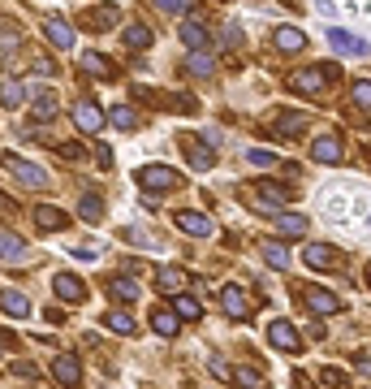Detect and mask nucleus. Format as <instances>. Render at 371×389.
I'll use <instances>...</instances> for the list:
<instances>
[{"label": "nucleus", "instance_id": "1", "mask_svg": "<svg viewBox=\"0 0 371 389\" xmlns=\"http://www.w3.org/2000/svg\"><path fill=\"white\" fill-rule=\"evenodd\" d=\"M242 194H246V203L255 208V212H281V208L294 199L298 190H289L281 182H255V186H246Z\"/></svg>", "mask_w": 371, "mask_h": 389}, {"label": "nucleus", "instance_id": "2", "mask_svg": "<svg viewBox=\"0 0 371 389\" xmlns=\"http://www.w3.org/2000/svg\"><path fill=\"white\" fill-rule=\"evenodd\" d=\"M134 182H138L142 190H151V194L182 190V177H177V169H169V165H142V169L134 173Z\"/></svg>", "mask_w": 371, "mask_h": 389}, {"label": "nucleus", "instance_id": "3", "mask_svg": "<svg viewBox=\"0 0 371 389\" xmlns=\"http://www.w3.org/2000/svg\"><path fill=\"white\" fill-rule=\"evenodd\" d=\"M302 259H306V268L328 272V268H337V264H341V251H337V247H328V242H311V247L302 251Z\"/></svg>", "mask_w": 371, "mask_h": 389}, {"label": "nucleus", "instance_id": "4", "mask_svg": "<svg viewBox=\"0 0 371 389\" xmlns=\"http://www.w3.org/2000/svg\"><path fill=\"white\" fill-rule=\"evenodd\" d=\"M268 342L277 346V350H285V355H298L302 350V337L294 333V324H289V320H272L268 324Z\"/></svg>", "mask_w": 371, "mask_h": 389}, {"label": "nucleus", "instance_id": "5", "mask_svg": "<svg viewBox=\"0 0 371 389\" xmlns=\"http://www.w3.org/2000/svg\"><path fill=\"white\" fill-rule=\"evenodd\" d=\"M306 121H311V117H306V112H298V108H285V112H277V117H272V134H277V139H294V134H302V130H306Z\"/></svg>", "mask_w": 371, "mask_h": 389}, {"label": "nucleus", "instance_id": "6", "mask_svg": "<svg viewBox=\"0 0 371 389\" xmlns=\"http://www.w3.org/2000/svg\"><path fill=\"white\" fill-rule=\"evenodd\" d=\"M0 165H5L9 173H18V177H22L26 186H43V182H47V173H43L39 165H30V160H22V156H13V152H5V156H0Z\"/></svg>", "mask_w": 371, "mask_h": 389}, {"label": "nucleus", "instance_id": "7", "mask_svg": "<svg viewBox=\"0 0 371 389\" xmlns=\"http://www.w3.org/2000/svg\"><path fill=\"white\" fill-rule=\"evenodd\" d=\"M302 299H306V307H311V316H337V312L346 307L341 299L332 295V290H315V286L302 290Z\"/></svg>", "mask_w": 371, "mask_h": 389}, {"label": "nucleus", "instance_id": "8", "mask_svg": "<svg viewBox=\"0 0 371 389\" xmlns=\"http://www.w3.org/2000/svg\"><path fill=\"white\" fill-rule=\"evenodd\" d=\"M74 121H78V130H83V134H100L104 112H100V104H95V100H78V104H74Z\"/></svg>", "mask_w": 371, "mask_h": 389}, {"label": "nucleus", "instance_id": "9", "mask_svg": "<svg viewBox=\"0 0 371 389\" xmlns=\"http://www.w3.org/2000/svg\"><path fill=\"white\" fill-rule=\"evenodd\" d=\"M220 303H224V312H229L233 320H246L251 316V299H246V290H242V286H224L220 290Z\"/></svg>", "mask_w": 371, "mask_h": 389}, {"label": "nucleus", "instance_id": "10", "mask_svg": "<svg viewBox=\"0 0 371 389\" xmlns=\"http://www.w3.org/2000/svg\"><path fill=\"white\" fill-rule=\"evenodd\" d=\"M43 30H47V39H52L61 52H74V26L65 18H43Z\"/></svg>", "mask_w": 371, "mask_h": 389}, {"label": "nucleus", "instance_id": "11", "mask_svg": "<svg viewBox=\"0 0 371 389\" xmlns=\"http://www.w3.org/2000/svg\"><path fill=\"white\" fill-rule=\"evenodd\" d=\"M52 377L65 385V389H78V381H83V368H78L74 355H56V363H52Z\"/></svg>", "mask_w": 371, "mask_h": 389}, {"label": "nucleus", "instance_id": "12", "mask_svg": "<svg viewBox=\"0 0 371 389\" xmlns=\"http://www.w3.org/2000/svg\"><path fill=\"white\" fill-rule=\"evenodd\" d=\"M52 290H56V295L65 299V303H78V299L87 295L83 277H74V272H56V277H52Z\"/></svg>", "mask_w": 371, "mask_h": 389}, {"label": "nucleus", "instance_id": "13", "mask_svg": "<svg viewBox=\"0 0 371 389\" xmlns=\"http://www.w3.org/2000/svg\"><path fill=\"white\" fill-rule=\"evenodd\" d=\"M311 156L319 160V165H337V160H341V139H337V134H319Z\"/></svg>", "mask_w": 371, "mask_h": 389}, {"label": "nucleus", "instance_id": "14", "mask_svg": "<svg viewBox=\"0 0 371 389\" xmlns=\"http://www.w3.org/2000/svg\"><path fill=\"white\" fill-rule=\"evenodd\" d=\"M182 148H186V160H190V169H212V152L203 148V143L195 139V134H182Z\"/></svg>", "mask_w": 371, "mask_h": 389}, {"label": "nucleus", "instance_id": "15", "mask_svg": "<svg viewBox=\"0 0 371 389\" xmlns=\"http://www.w3.org/2000/svg\"><path fill=\"white\" fill-rule=\"evenodd\" d=\"M328 39H332V48L337 52H350V57H367L371 48H367V39H359V35H346V30H328Z\"/></svg>", "mask_w": 371, "mask_h": 389}, {"label": "nucleus", "instance_id": "16", "mask_svg": "<svg viewBox=\"0 0 371 389\" xmlns=\"http://www.w3.org/2000/svg\"><path fill=\"white\" fill-rule=\"evenodd\" d=\"M177 35H182V43L190 48V52H199V48H212V35H207L199 22H182V26H177Z\"/></svg>", "mask_w": 371, "mask_h": 389}, {"label": "nucleus", "instance_id": "17", "mask_svg": "<svg viewBox=\"0 0 371 389\" xmlns=\"http://www.w3.org/2000/svg\"><path fill=\"white\" fill-rule=\"evenodd\" d=\"M177 230L190 234V238H203V234H212V221L203 212H177Z\"/></svg>", "mask_w": 371, "mask_h": 389}, {"label": "nucleus", "instance_id": "18", "mask_svg": "<svg viewBox=\"0 0 371 389\" xmlns=\"http://www.w3.org/2000/svg\"><path fill=\"white\" fill-rule=\"evenodd\" d=\"M289 87H294L298 95H315L319 87H324V74L319 70H298V74H289Z\"/></svg>", "mask_w": 371, "mask_h": 389}, {"label": "nucleus", "instance_id": "19", "mask_svg": "<svg viewBox=\"0 0 371 389\" xmlns=\"http://www.w3.org/2000/svg\"><path fill=\"white\" fill-rule=\"evenodd\" d=\"M272 43H277V52H302V48H306V35H302V30H294V26H277Z\"/></svg>", "mask_w": 371, "mask_h": 389}, {"label": "nucleus", "instance_id": "20", "mask_svg": "<svg viewBox=\"0 0 371 389\" xmlns=\"http://www.w3.org/2000/svg\"><path fill=\"white\" fill-rule=\"evenodd\" d=\"M182 70L195 74V78H212V74H216V61L207 57V48H199V52H190V57L182 61Z\"/></svg>", "mask_w": 371, "mask_h": 389}, {"label": "nucleus", "instance_id": "21", "mask_svg": "<svg viewBox=\"0 0 371 389\" xmlns=\"http://www.w3.org/2000/svg\"><path fill=\"white\" fill-rule=\"evenodd\" d=\"M156 286H160V295H182L186 272H182V268H173V264H165V268L156 272Z\"/></svg>", "mask_w": 371, "mask_h": 389}, {"label": "nucleus", "instance_id": "22", "mask_svg": "<svg viewBox=\"0 0 371 389\" xmlns=\"http://www.w3.org/2000/svg\"><path fill=\"white\" fill-rule=\"evenodd\" d=\"M35 225H39V230H65V225H70V217L65 212H61V208H47V203H39L35 208Z\"/></svg>", "mask_w": 371, "mask_h": 389}, {"label": "nucleus", "instance_id": "23", "mask_svg": "<svg viewBox=\"0 0 371 389\" xmlns=\"http://www.w3.org/2000/svg\"><path fill=\"white\" fill-rule=\"evenodd\" d=\"M22 255H26V242H22L18 234L0 230V259H9V264H22Z\"/></svg>", "mask_w": 371, "mask_h": 389}, {"label": "nucleus", "instance_id": "24", "mask_svg": "<svg viewBox=\"0 0 371 389\" xmlns=\"http://www.w3.org/2000/svg\"><path fill=\"white\" fill-rule=\"evenodd\" d=\"M117 18H121V13L112 9V5H100V9H87V13H83V26H87V30H104V26H112Z\"/></svg>", "mask_w": 371, "mask_h": 389}, {"label": "nucleus", "instance_id": "25", "mask_svg": "<svg viewBox=\"0 0 371 389\" xmlns=\"http://www.w3.org/2000/svg\"><path fill=\"white\" fill-rule=\"evenodd\" d=\"M277 234L281 238H302L306 234V217H298V212H277Z\"/></svg>", "mask_w": 371, "mask_h": 389}, {"label": "nucleus", "instance_id": "26", "mask_svg": "<svg viewBox=\"0 0 371 389\" xmlns=\"http://www.w3.org/2000/svg\"><path fill=\"white\" fill-rule=\"evenodd\" d=\"M108 295L117 299V303H134L142 290H138V281H130V277H112V281H108Z\"/></svg>", "mask_w": 371, "mask_h": 389}, {"label": "nucleus", "instance_id": "27", "mask_svg": "<svg viewBox=\"0 0 371 389\" xmlns=\"http://www.w3.org/2000/svg\"><path fill=\"white\" fill-rule=\"evenodd\" d=\"M0 307H5L9 316H30V299L22 290H5V295H0Z\"/></svg>", "mask_w": 371, "mask_h": 389}, {"label": "nucleus", "instance_id": "28", "mask_svg": "<svg viewBox=\"0 0 371 389\" xmlns=\"http://www.w3.org/2000/svg\"><path fill=\"white\" fill-rule=\"evenodd\" d=\"M177 320H182L177 312H169V307H156V312H151V329L165 333V337H173V333H177Z\"/></svg>", "mask_w": 371, "mask_h": 389}, {"label": "nucleus", "instance_id": "29", "mask_svg": "<svg viewBox=\"0 0 371 389\" xmlns=\"http://www.w3.org/2000/svg\"><path fill=\"white\" fill-rule=\"evenodd\" d=\"M30 91H35V121H52L56 117V95H39V87H30Z\"/></svg>", "mask_w": 371, "mask_h": 389}, {"label": "nucleus", "instance_id": "30", "mask_svg": "<svg viewBox=\"0 0 371 389\" xmlns=\"http://www.w3.org/2000/svg\"><path fill=\"white\" fill-rule=\"evenodd\" d=\"M173 312L182 316V320H199L203 307H199V299H190V295H173Z\"/></svg>", "mask_w": 371, "mask_h": 389}, {"label": "nucleus", "instance_id": "31", "mask_svg": "<svg viewBox=\"0 0 371 389\" xmlns=\"http://www.w3.org/2000/svg\"><path fill=\"white\" fill-rule=\"evenodd\" d=\"M83 70H87V74H95V78H112V74H117V70H112V65H108L100 52H83Z\"/></svg>", "mask_w": 371, "mask_h": 389}, {"label": "nucleus", "instance_id": "32", "mask_svg": "<svg viewBox=\"0 0 371 389\" xmlns=\"http://www.w3.org/2000/svg\"><path fill=\"white\" fill-rule=\"evenodd\" d=\"M259 251H264V259H268L272 268H285V264H289V251H285V242H264Z\"/></svg>", "mask_w": 371, "mask_h": 389}, {"label": "nucleus", "instance_id": "33", "mask_svg": "<svg viewBox=\"0 0 371 389\" xmlns=\"http://www.w3.org/2000/svg\"><path fill=\"white\" fill-rule=\"evenodd\" d=\"M22 83H13V78H9V83H0V104H5V108H18L22 104Z\"/></svg>", "mask_w": 371, "mask_h": 389}, {"label": "nucleus", "instance_id": "34", "mask_svg": "<svg viewBox=\"0 0 371 389\" xmlns=\"http://www.w3.org/2000/svg\"><path fill=\"white\" fill-rule=\"evenodd\" d=\"M125 43H130V48H151V30L142 26V22L125 26Z\"/></svg>", "mask_w": 371, "mask_h": 389}, {"label": "nucleus", "instance_id": "35", "mask_svg": "<svg viewBox=\"0 0 371 389\" xmlns=\"http://www.w3.org/2000/svg\"><path fill=\"white\" fill-rule=\"evenodd\" d=\"M233 381H237L242 389H268V381H264L255 368H237V372H233Z\"/></svg>", "mask_w": 371, "mask_h": 389}, {"label": "nucleus", "instance_id": "36", "mask_svg": "<svg viewBox=\"0 0 371 389\" xmlns=\"http://www.w3.org/2000/svg\"><path fill=\"white\" fill-rule=\"evenodd\" d=\"M108 329H112V333H121V337H130V333H134L130 312H108Z\"/></svg>", "mask_w": 371, "mask_h": 389}, {"label": "nucleus", "instance_id": "37", "mask_svg": "<svg viewBox=\"0 0 371 389\" xmlns=\"http://www.w3.org/2000/svg\"><path fill=\"white\" fill-rule=\"evenodd\" d=\"M78 212H83L87 221H100V217H104V203H100V194H83V203H78Z\"/></svg>", "mask_w": 371, "mask_h": 389}, {"label": "nucleus", "instance_id": "38", "mask_svg": "<svg viewBox=\"0 0 371 389\" xmlns=\"http://www.w3.org/2000/svg\"><path fill=\"white\" fill-rule=\"evenodd\" d=\"M108 121L117 126V130H134V126H138V117H134V108H112V112H108Z\"/></svg>", "mask_w": 371, "mask_h": 389}, {"label": "nucleus", "instance_id": "39", "mask_svg": "<svg viewBox=\"0 0 371 389\" xmlns=\"http://www.w3.org/2000/svg\"><path fill=\"white\" fill-rule=\"evenodd\" d=\"M350 95H354V104H359V108H371V83H367V78H359V83L350 87Z\"/></svg>", "mask_w": 371, "mask_h": 389}, {"label": "nucleus", "instance_id": "40", "mask_svg": "<svg viewBox=\"0 0 371 389\" xmlns=\"http://www.w3.org/2000/svg\"><path fill=\"white\" fill-rule=\"evenodd\" d=\"M246 160H251V165H259V169H268V165H277V152H268V148H251Z\"/></svg>", "mask_w": 371, "mask_h": 389}, {"label": "nucleus", "instance_id": "41", "mask_svg": "<svg viewBox=\"0 0 371 389\" xmlns=\"http://www.w3.org/2000/svg\"><path fill=\"white\" fill-rule=\"evenodd\" d=\"M56 152H61V160H70V165H78V160L87 156V152H83V143H74V139H70V143H61Z\"/></svg>", "mask_w": 371, "mask_h": 389}, {"label": "nucleus", "instance_id": "42", "mask_svg": "<svg viewBox=\"0 0 371 389\" xmlns=\"http://www.w3.org/2000/svg\"><path fill=\"white\" fill-rule=\"evenodd\" d=\"M22 43V30L18 26H9V30H0V52H13V48Z\"/></svg>", "mask_w": 371, "mask_h": 389}, {"label": "nucleus", "instance_id": "43", "mask_svg": "<svg viewBox=\"0 0 371 389\" xmlns=\"http://www.w3.org/2000/svg\"><path fill=\"white\" fill-rule=\"evenodd\" d=\"M156 5L165 9V13H173V18H177V13H186L190 5H195V0H156Z\"/></svg>", "mask_w": 371, "mask_h": 389}, {"label": "nucleus", "instance_id": "44", "mask_svg": "<svg viewBox=\"0 0 371 389\" xmlns=\"http://www.w3.org/2000/svg\"><path fill=\"white\" fill-rule=\"evenodd\" d=\"M35 74H43V78H52V74H56V65L47 61V57H39V61H35Z\"/></svg>", "mask_w": 371, "mask_h": 389}, {"label": "nucleus", "instance_id": "45", "mask_svg": "<svg viewBox=\"0 0 371 389\" xmlns=\"http://www.w3.org/2000/svg\"><path fill=\"white\" fill-rule=\"evenodd\" d=\"M224 39H229V43H233V48H242V30H237V26H233V22H229V30H224Z\"/></svg>", "mask_w": 371, "mask_h": 389}, {"label": "nucleus", "instance_id": "46", "mask_svg": "<svg viewBox=\"0 0 371 389\" xmlns=\"http://www.w3.org/2000/svg\"><path fill=\"white\" fill-rule=\"evenodd\" d=\"M95 156H100V165H104V169H112V148H100Z\"/></svg>", "mask_w": 371, "mask_h": 389}, {"label": "nucleus", "instance_id": "47", "mask_svg": "<svg viewBox=\"0 0 371 389\" xmlns=\"http://www.w3.org/2000/svg\"><path fill=\"white\" fill-rule=\"evenodd\" d=\"M367 286H371V268H367Z\"/></svg>", "mask_w": 371, "mask_h": 389}]
</instances>
